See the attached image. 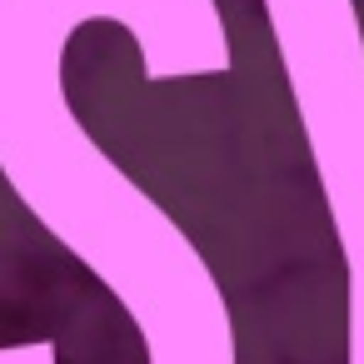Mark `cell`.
<instances>
[{"instance_id":"cell-2","label":"cell","mask_w":364,"mask_h":364,"mask_svg":"<svg viewBox=\"0 0 364 364\" xmlns=\"http://www.w3.org/2000/svg\"><path fill=\"white\" fill-rule=\"evenodd\" d=\"M344 255V364H364V21L359 0H259Z\"/></svg>"},{"instance_id":"cell-1","label":"cell","mask_w":364,"mask_h":364,"mask_svg":"<svg viewBox=\"0 0 364 364\" xmlns=\"http://www.w3.org/2000/svg\"><path fill=\"white\" fill-rule=\"evenodd\" d=\"M90 21L120 26L155 85L235 70L220 0H0V180L110 289L145 364H240L215 264L70 105L65 55ZM0 364H60V349L0 344Z\"/></svg>"}]
</instances>
